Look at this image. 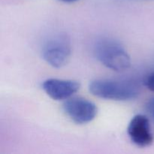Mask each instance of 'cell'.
I'll use <instances>...</instances> for the list:
<instances>
[{"instance_id": "5", "label": "cell", "mask_w": 154, "mask_h": 154, "mask_svg": "<svg viewBox=\"0 0 154 154\" xmlns=\"http://www.w3.org/2000/svg\"><path fill=\"white\" fill-rule=\"evenodd\" d=\"M131 141L141 147H148L153 142L150 121L146 116L137 114L131 120L127 129Z\"/></svg>"}, {"instance_id": "1", "label": "cell", "mask_w": 154, "mask_h": 154, "mask_svg": "<svg viewBox=\"0 0 154 154\" xmlns=\"http://www.w3.org/2000/svg\"><path fill=\"white\" fill-rule=\"evenodd\" d=\"M89 90L95 96L115 101H129L139 96V87L130 81L96 79L89 84Z\"/></svg>"}, {"instance_id": "6", "label": "cell", "mask_w": 154, "mask_h": 154, "mask_svg": "<svg viewBox=\"0 0 154 154\" xmlns=\"http://www.w3.org/2000/svg\"><path fill=\"white\" fill-rule=\"evenodd\" d=\"M78 81L50 78L42 84V89L54 100H66L79 90Z\"/></svg>"}, {"instance_id": "8", "label": "cell", "mask_w": 154, "mask_h": 154, "mask_svg": "<svg viewBox=\"0 0 154 154\" xmlns=\"http://www.w3.org/2000/svg\"><path fill=\"white\" fill-rule=\"evenodd\" d=\"M145 86L149 90L154 92V73L147 77L145 81Z\"/></svg>"}, {"instance_id": "9", "label": "cell", "mask_w": 154, "mask_h": 154, "mask_svg": "<svg viewBox=\"0 0 154 154\" xmlns=\"http://www.w3.org/2000/svg\"><path fill=\"white\" fill-rule=\"evenodd\" d=\"M60 1L63 2H67V3H71V2H75L78 1V0H60Z\"/></svg>"}, {"instance_id": "2", "label": "cell", "mask_w": 154, "mask_h": 154, "mask_svg": "<svg viewBox=\"0 0 154 154\" xmlns=\"http://www.w3.org/2000/svg\"><path fill=\"white\" fill-rule=\"evenodd\" d=\"M94 54L102 64L111 70L123 72L130 67V57L119 42L103 38L94 46Z\"/></svg>"}, {"instance_id": "4", "label": "cell", "mask_w": 154, "mask_h": 154, "mask_svg": "<svg viewBox=\"0 0 154 154\" xmlns=\"http://www.w3.org/2000/svg\"><path fill=\"white\" fill-rule=\"evenodd\" d=\"M63 108L66 115L77 124L90 123L97 115L98 109L93 102L81 97L68 99Z\"/></svg>"}, {"instance_id": "3", "label": "cell", "mask_w": 154, "mask_h": 154, "mask_svg": "<svg viewBox=\"0 0 154 154\" xmlns=\"http://www.w3.org/2000/svg\"><path fill=\"white\" fill-rule=\"evenodd\" d=\"M72 54L70 39L63 34L48 39L42 48L43 59L54 68H61L69 61Z\"/></svg>"}, {"instance_id": "7", "label": "cell", "mask_w": 154, "mask_h": 154, "mask_svg": "<svg viewBox=\"0 0 154 154\" xmlns=\"http://www.w3.org/2000/svg\"><path fill=\"white\" fill-rule=\"evenodd\" d=\"M146 111L151 117L152 120L154 122V98L150 99L146 105Z\"/></svg>"}]
</instances>
